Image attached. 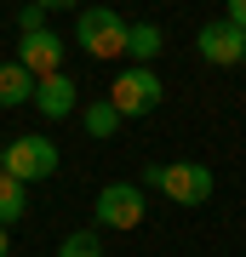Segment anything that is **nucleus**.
<instances>
[{
	"label": "nucleus",
	"instance_id": "1",
	"mask_svg": "<svg viewBox=\"0 0 246 257\" xmlns=\"http://www.w3.org/2000/svg\"><path fill=\"white\" fill-rule=\"evenodd\" d=\"M0 172L6 177H18V183H40V177H52L57 172V149L52 138H12L6 149H0Z\"/></svg>",
	"mask_w": 246,
	"mask_h": 257
},
{
	"label": "nucleus",
	"instance_id": "2",
	"mask_svg": "<svg viewBox=\"0 0 246 257\" xmlns=\"http://www.w3.org/2000/svg\"><path fill=\"white\" fill-rule=\"evenodd\" d=\"M160 92H166V86H160L155 69H126V74L109 86V103H115L120 120H143V114L160 109Z\"/></svg>",
	"mask_w": 246,
	"mask_h": 257
},
{
	"label": "nucleus",
	"instance_id": "3",
	"mask_svg": "<svg viewBox=\"0 0 246 257\" xmlns=\"http://www.w3.org/2000/svg\"><path fill=\"white\" fill-rule=\"evenodd\" d=\"M149 211V194L137 183H103L98 189V223L103 229H137Z\"/></svg>",
	"mask_w": 246,
	"mask_h": 257
},
{
	"label": "nucleus",
	"instance_id": "4",
	"mask_svg": "<svg viewBox=\"0 0 246 257\" xmlns=\"http://www.w3.org/2000/svg\"><path fill=\"white\" fill-rule=\"evenodd\" d=\"M74 35H80V46H86V57H120L126 52V23L115 18V12H80L74 18Z\"/></svg>",
	"mask_w": 246,
	"mask_h": 257
},
{
	"label": "nucleus",
	"instance_id": "5",
	"mask_svg": "<svg viewBox=\"0 0 246 257\" xmlns=\"http://www.w3.org/2000/svg\"><path fill=\"white\" fill-rule=\"evenodd\" d=\"M160 194L178 200V206H206V200H212V172H206L201 160H178V166H166Z\"/></svg>",
	"mask_w": 246,
	"mask_h": 257
},
{
	"label": "nucleus",
	"instance_id": "6",
	"mask_svg": "<svg viewBox=\"0 0 246 257\" xmlns=\"http://www.w3.org/2000/svg\"><path fill=\"white\" fill-rule=\"evenodd\" d=\"M195 52H201L206 63L229 69V63H240V57H246V35H240L229 18H218V23H206L201 35H195Z\"/></svg>",
	"mask_w": 246,
	"mask_h": 257
},
{
	"label": "nucleus",
	"instance_id": "7",
	"mask_svg": "<svg viewBox=\"0 0 246 257\" xmlns=\"http://www.w3.org/2000/svg\"><path fill=\"white\" fill-rule=\"evenodd\" d=\"M18 63L35 74V80H52V74H63V40L52 35V29H40V35H23L18 40Z\"/></svg>",
	"mask_w": 246,
	"mask_h": 257
},
{
	"label": "nucleus",
	"instance_id": "8",
	"mask_svg": "<svg viewBox=\"0 0 246 257\" xmlns=\"http://www.w3.org/2000/svg\"><path fill=\"white\" fill-rule=\"evenodd\" d=\"M35 109L46 120H69L80 109V97H74V80L69 74H52V80H35Z\"/></svg>",
	"mask_w": 246,
	"mask_h": 257
},
{
	"label": "nucleus",
	"instance_id": "9",
	"mask_svg": "<svg viewBox=\"0 0 246 257\" xmlns=\"http://www.w3.org/2000/svg\"><path fill=\"white\" fill-rule=\"evenodd\" d=\"M18 103H35V74L12 57V63H0V109H18Z\"/></svg>",
	"mask_w": 246,
	"mask_h": 257
},
{
	"label": "nucleus",
	"instance_id": "10",
	"mask_svg": "<svg viewBox=\"0 0 246 257\" xmlns=\"http://www.w3.org/2000/svg\"><path fill=\"white\" fill-rule=\"evenodd\" d=\"M126 52L137 57V69H149L160 57V29L155 23H126Z\"/></svg>",
	"mask_w": 246,
	"mask_h": 257
},
{
	"label": "nucleus",
	"instance_id": "11",
	"mask_svg": "<svg viewBox=\"0 0 246 257\" xmlns=\"http://www.w3.org/2000/svg\"><path fill=\"white\" fill-rule=\"evenodd\" d=\"M80 120H86V138H115V132H120V114H115L109 97H92L80 109Z\"/></svg>",
	"mask_w": 246,
	"mask_h": 257
},
{
	"label": "nucleus",
	"instance_id": "12",
	"mask_svg": "<svg viewBox=\"0 0 246 257\" xmlns=\"http://www.w3.org/2000/svg\"><path fill=\"white\" fill-rule=\"evenodd\" d=\"M23 211H29V189L18 183V177H6V172H0V229H12Z\"/></svg>",
	"mask_w": 246,
	"mask_h": 257
},
{
	"label": "nucleus",
	"instance_id": "13",
	"mask_svg": "<svg viewBox=\"0 0 246 257\" xmlns=\"http://www.w3.org/2000/svg\"><path fill=\"white\" fill-rule=\"evenodd\" d=\"M57 257H103V240L92 234V229H74V234H63Z\"/></svg>",
	"mask_w": 246,
	"mask_h": 257
},
{
	"label": "nucleus",
	"instance_id": "14",
	"mask_svg": "<svg viewBox=\"0 0 246 257\" xmlns=\"http://www.w3.org/2000/svg\"><path fill=\"white\" fill-rule=\"evenodd\" d=\"M18 29H23V35H40V29H46V6H23L18 12Z\"/></svg>",
	"mask_w": 246,
	"mask_h": 257
},
{
	"label": "nucleus",
	"instance_id": "15",
	"mask_svg": "<svg viewBox=\"0 0 246 257\" xmlns=\"http://www.w3.org/2000/svg\"><path fill=\"white\" fill-rule=\"evenodd\" d=\"M229 23H235L240 35H246V0H229Z\"/></svg>",
	"mask_w": 246,
	"mask_h": 257
},
{
	"label": "nucleus",
	"instance_id": "16",
	"mask_svg": "<svg viewBox=\"0 0 246 257\" xmlns=\"http://www.w3.org/2000/svg\"><path fill=\"white\" fill-rule=\"evenodd\" d=\"M6 251H12V234H6V229H0V257H6Z\"/></svg>",
	"mask_w": 246,
	"mask_h": 257
},
{
	"label": "nucleus",
	"instance_id": "17",
	"mask_svg": "<svg viewBox=\"0 0 246 257\" xmlns=\"http://www.w3.org/2000/svg\"><path fill=\"white\" fill-rule=\"evenodd\" d=\"M240 69H246V57H240Z\"/></svg>",
	"mask_w": 246,
	"mask_h": 257
}]
</instances>
